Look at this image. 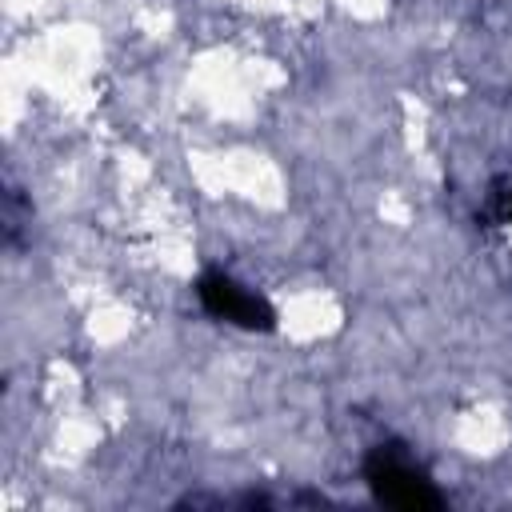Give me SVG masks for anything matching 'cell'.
Segmentation results:
<instances>
[{
  "instance_id": "6da1fadb",
  "label": "cell",
  "mask_w": 512,
  "mask_h": 512,
  "mask_svg": "<svg viewBox=\"0 0 512 512\" xmlns=\"http://www.w3.org/2000/svg\"><path fill=\"white\" fill-rule=\"evenodd\" d=\"M364 480L376 492V500L392 504V508H440L444 504V496L436 492L428 472L416 468L396 444H380V448L368 452Z\"/></svg>"
},
{
  "instance_id": "7a4b0ae2",
  "label": "cell",
  "mask_w": 512,
  "mask_h": 512,
  "mask_svg": "<svg viewBox=\"0 0 512 512\" xmlns=\"http://www.w3.org/2000/svg\"><path fill=\"white\" fill-rule=\"evenodd\" d=\"M196 296H200L204 312H212L216 320H232V324H240V328H260V332L276 328L272 304H268L264 296L248 292L244 284H236V280L224 276V272H204L200 284H196Z\"/></svg>"
},
{
  "instance_id": "3957f363",
  "label": "cell",
  "mask_w": 512,
  "mask_h": 512,
  "mask_svg": "<svg viewBox=\"0 0 512 512\" xmlns=\"http://www.w3.org/2000/svg\"><path fill=\"white\" fill-rule=\"evenodd\" d=\"M508 220H512V196H508Z\"/></svg>"
}]
</instances>
